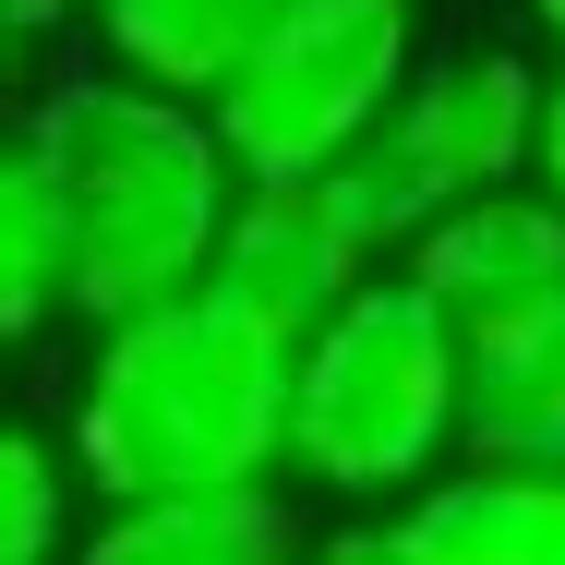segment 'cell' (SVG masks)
<instances>
[{"instance_id":"1","label":"cell","mask_w":565,"mask_h":565,"mask_svg":"<svg viewBox=\"0 0 565 565\" xmlns=\"http://www.w3.org/2000/svg\"><path fill=\"white\" fill-rule=\"evenodd\" d=\"M73 228V313L120 326V313H157V301H193L217 277V241L241 217V157L217 145V109L193 97H157V85H120V73H73L49 85L24 132H12Z\"/></svg>"},{"instance_id":"2","label":"cell","mask_w":565,"mask_h":565,"mask_svg":"<svg viewBox=\"0 0 565 565\" xmlns=\"http://www.w3.org/2000/svg\"><path fill=\"white\" fill-rule=\"evenodd\" d=\"M289 385H301V349L228 313L217 289H193V301L97 326L61 446L109 505L253 493L289 469Z\"/></svg>"},{"instance_id":"3","label":"cell","mask_w":565,"mask_h":565,"mask_svg":"<svg viewBox=\"0 0 565 565\" xmlns=\"http://www.w3.org/2000/svg\"><path fill=\"white\" fill-rule=\"evenodd\" d=\"M446 457H469V338L422 301V277H373L326 338H301L289 469L338 505H422Z\"/></svg>"},{"instance_id":"4","label":"cell","mask_w":565,"mask_h":565,"mask_svg":"<svg viewBox=\"0 0 565 565\" xmlns=\"http://www.w3.org/2000/svg\"><path fill=\"white\" fill-rule=\"evenodd\" d=\"M422 85V0H277L217 97L241 181H338Z\"/></svg>"},{"instance_id":"5","label":"cell","mask_w":565,"mask_h":565,"mask_svg":"<svg viewBox=\"0 0 565 565\" xmlns=\"http://www.w3.org/2000/svg\"><path fill=\"white\" fill-rule=\"evenodd\" d=\"M542 97H554V85H542L518 49H434L422 85L397 97V120L338 169V205L361 217L373 253L409 265L457 205L530 181V157H542Z\"/></svg>"},{"instance_id":"6","label":"cell","mask_w":565,"mask_h":565,"mask_svg":"<svg viewBox=\"0 0 565 565\" xmlns=\"http://www.w3.org/2000/svg\"><path fill=\"white\" fill-rule=\"evenodd\" d=\"M373 277H385V253L361 241V217L338 205V181H253L205 289H217L228 313H253L265 338L301 349V338H326Z\"/></svg>"},{"instance_id":"7","label":"cell","mask_w":565,"mask_h":565,"mask_svg":"<svg viewBox=\"0 0 565 565\" xmlns=\"http://www.w3.org/2000/svg\"><path fill=\"white\" fill-rule=\"evenodd\" d=\"M397 277H422V301L446 313L457 338L518 326V313H565V205L542 193V181L481 193V205H457Z\"/></svg>"},{"instance_id":"8","label":"cell","mask_w":565,"mask_h":565,"mask_svg":"<svg viewBox=\"0 0 565 565\" xmlns=\"http://www.w3.org/2000/svg\"><path fill=\"white\" fill-rule=\"evenodd\" d=\"M73 565H313L301 554V518L277 481L253 493H157V505H109L85 530Z\"/></svg>"},{"instance_id":"9","label":"cell","mask_w":565,"mask_h":565,"mask_svg":"<svg viewBox=\"0 0 565 565\" xmlns=\"http://www.w3.org/2000/svg\"><path fill=\"white\" fill-rule=\"evenodd\" d=\"M457 469H565V313L469 338V457Z\"/></svg>"},{"instance_id":"10","label":"cell","mask_w":565,"mask_h":565,"mask_svg":"<svg viewBox=\"0 0 565 565\" xmlns=\"http://www.w3.org/2000/svg\"><path fill=\"white\" fill-rule=\"evenodd\" d=\"M265 24H277V0H97L109 73L120 85H157V97H193V109L228 97V73L253 61Z\"/></svg>"},{"instance_id":"11","label":"cell","mask_w":565,"mask_h":565,"mask_svg":"<svg viewBox=\"0 0 565 565\" xmlns=\"http://www.w3.org/2000/svg\"><path fill=\"white\" fill-rule=\"evenodd\" d=\"M397 530L422 565H565V469H446Z\"/></svg>"},{"instance_id":"12","label":"cell","mask_w":565,"mask_h":565,"mask_svg":"<svg viewBox=\"0 0 565 565\" xmlns=\"http://www.w3.org/2000/svg\"><path fill=\"white\" fill-rule=\"evenodd\" d=\"M61 313H73V228H61L49 169L12 145L0 157V326L12 338H49Z\"/></svg>"},{"instance_id":"13","label":"cell","mask_w":565,"mask_h":565,"mask_svg":"<svg viewBox=\"0 0 565 565\" xmlns=\"http://www.w3.org/2000/svg\"><path fill=\"white\" fill-rule=\"evenodd\" d=\"M61 554H85V542H73L61 446H49V434H12V446H0V565H61Z\"/></svg>"},{"instance_id":"14","label":"cell","mask_w":565,"mask_h":565,"mask_svg":"<svg viewBox=\"0 0 565 565\" xmlns=\"http://www.w3.org/2000/svg\"><path fill=\"white\" fill-rule=\"evenodd\" d=\"M313 565H422V542H409L397 518H373V530H338V542H326Z\"/></svg>"},{"instance_id":"15","label":"cell","mask_w":565,"mask_h":565,"mask_svg":"<svg viewBox=\"0 0 565 565\" xmlns=\"http://www.w3.org/2000/svg\"><path fill=\"white\" fill-rule=\"evenodd\" d=\"M530 181L565 205V73H554V97H542V157H530Z\"/></svg>"},{"instance_id":"16","label":"cell","mask_w":565,"mask_h":565,"mask_svg":"<svg viewBox=\"0 0 565 565\" xmlns=\"http://www.w3.org/2000/svg\"><path fill=\"white\" fill-rule=\"evenodd\" d=\"M73 12H85V24H97V0H0V24H12V36H61V24H73Z\"/></svg>"},{"instance_id":"17","label":"cell","mask_w":565,"mask_h":565,"mask_svg":"<svg viewBox=\"0 0 565 565\" xmlns=\"http://www.w3.org/2000/svg\"><path fill=\"white\" fill-rule=\"evenodd\" d=\"M530 24H542V36H554V49H565V0H530Z\"/></svg>"}]
</instances>
